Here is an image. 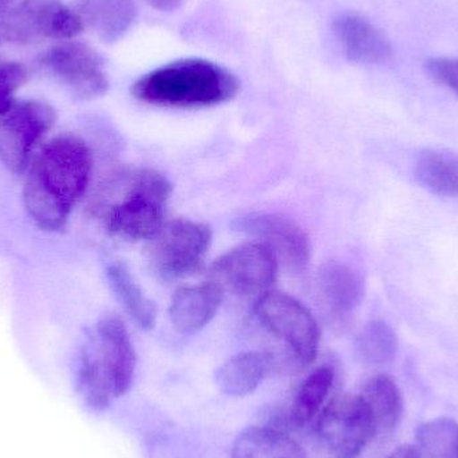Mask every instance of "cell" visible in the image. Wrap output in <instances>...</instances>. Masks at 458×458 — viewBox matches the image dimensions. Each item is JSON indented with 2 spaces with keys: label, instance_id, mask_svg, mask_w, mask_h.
<instances>
[{
  "label": "cell",
  "instance_id": "obj_25",
  "mask_svg": "<svg viewBox=\"0 0 458 458\" xmlns=\"http://www.w3.org/2000/svg\"><path fill=\"white\" fill-rule=\"evenodd\" d=\"M26 80L27 72L21 64H0V114L16 101L15 93Z\"/></svg>",
  "mask_w": 458,
  "mask_h": 458
},
{
  "label": "cell",
  "instance_id": "obj_27",
  "mask_svg": "<svg viewBox=\"0 0 458 458\" xmlns=\"http://www.w3.org/2000/svg\"><path fill=\"white\" fill-rule=\"evenodd\" d=\"M150 7L158 11H174L182 5V0H147Z\"/></svg>",
  "mask_w": 458,
  "mask_h": 458
},
{
  "label": "cell",
  "instance_id": "obj_9",
  "mask_svg": "<svg viewBox=\"0 0 458 458\" xmlns=\"http://www.w3.org/2000/svg\"><path fill=\"white\" fill-rule=\"evenodd\" d=\"M320 440L341 458L355 457L376 437L373 419L360 394H342L320 411L318 419Z\"/></svg>",
  "mask_w": 458,
  "mask_h": 458
},
{
  "label": "cell",
  "instance_id": "obj_15",
  "mask_svg": "<svg viewBox=\"0 0 458 458\" xmlns=\"http://www.w3.org/2000/svg\"><path fill=\"white\" fill-rule=\"evenodd\" d=\"M320 301L334 317H349L365 296V280L352 267L327 263L318 275Z\"/></svg>",
  "mask_w": 458,
  "mask_h": 458
},
{
  "label": "cell",
  "instance_id": "obj_13",
  "mask_svg": "<svg viewBox=\"0 0 458 458\" xmlns=\"http://www.w3.org/2000/svg\"><path fill=\"white\" fill-rule=\"evenodd\" d=\"M333 30L350 61L378 64L393 58L389 38L360 13H342L334 21Z\"/></svg>",
  "mask_w": 458,
  "mask_h": 458
},
{
  "label": "cell",
  "instance_id": "obj_26",
  "mask_svg": "<svg viewBox=\"0 0 458 458\" xmlns=\"http://www.w3.org/2000/svg\"><path fill=\"white\" fill-rule=\"evenodd\" d=\"M428 74L458 97V59L430 58L425 64Z\"/></svg>",
  "mask_w": 458,
  "mask_h": 458
},
{
  "label": "cell",
  "instance_id": "obj_20",
  "mask_svg": "<svg viewBox=\"0 0 458 458\" xmlns=\"http://www.w3.org/2000/svg\"><path fill=\"white\" fill-rule=\"evenodd\" d=\"M232 458H304V454L284 430L258 427L250 428L236 438Z\"/></svg>",
  "mask_w": 458,
  "mask_h": 458
},
{
  "label": "cell",
  "instance_id": "obj_10",
  "mask_svg": "<svg viewBox=\"0 0 458 458\" xmlns=\"http://www.w3.org/2000/svg\"><path fill=\"white\" fill-rule=\"evenodd\" d=\"M40 64L78 98H98L109 89L101 56L85 43H59L46 51Z\"/></svg>",
  "mask_w": 458,
  "mask_h": 458
},
{
  "label": "cell",
  "instance_id": "obj_3",
  "mask_svg": "<svg viewBox=\"0 0 458 458\" xmlns=\"http://www.w3.org/2000/svg\"><path fill=\"white\" fill-rule=\"evenodd\" d=\"M136 365V352L123 319L107 315L91 328L81 350L78 393L90 408L104 411L131 389Z\"/></svg>",
  "mask_w": 458,
  "mask_h": 458
},
{
  "label": "cell",
  "instance_id": "obj_8",
  "mask_svg": "<svg viewBox=\"0 0 458 458\" xmlns=\"http://www.w3.org/2000/svg\"><path fill=\"white\" fill-rule=\"evenodd\" d=\"M277 258L260 242L239 245L215 261L211 282L232 295L260 298L276 280Z\"/></svg>",
  "mask_w": 458,
  "mask_h": 458
},
{
  "label": "cell",
  "instance_id": "obj_11",
  "mask_svg": "<svg viewBox=\"0 0 458 458\" xmlns=\"http://www.w3.org/2000/svg\"><path fill=\"white\" fill-rule=\"evenodd\" d=\"M8 19L23 45L40 38L72 39L83 29L77 13L61 0H21L8 10Z\"/></svg>",
  "mask_w": 458,
  "mask_h": 458
},
{
  "label": "cell",
  "instance_id": "obj_17",
  "mask_svg": "<svg viewBox=\"0 0 458 458\" xmlns=\"http://www.w3.org/2000/svg\"><path fill=\"white\" fill-rule=\"evenodd\" d=\"M371 419H373L376 437L387 436L395 429L403 411V394L392 377L378 374L371 377L360 390Z\"/></svg>",
  "mask_w": 458,
  "mask_h": 458
},
{
  "label": "cell",
  "instance_id": "obj_30",
  "mask_svg": "<svg viewBox=\"0 0 458 458\" xmlns=\"http://www.w3.org/2000/svg\"><path fill=\"white\" fill-rule=\"evenodd\" d=\"M350 458H355V457H350Z\"/></svg>",
  "mask_w": 458,
  "mask_h": 458
},
{
  "label": "cell",
  "instance_id": "obj_14",
  "mask_svg": "<svg viewBox=\"0 0 458 458\" xmlns=\"http://www.w3.org/2000/svg\"><path fill=\"white\" fill-rule=\"evenodd\" d=\"M223 298L225 291L214 282L179 288L172 298L169 319L179 333H198L216 317Z\"/></svg>",
  "mask_w": 458,
  "mask_h": 458
},
{
  "label": "cell",
  "instance_id": "obj_24",
  "mask_svg": "<svg viewBox=\"0 0 458 458\" xmlns=\"http://www.w3.org/2000/svg\"><path fill=\"white\" fill-rule=\"evenodd\" d=\"M398 341L393 328L382 320L368 323L357 339L360 357L370 365H384L397 354Z\"/></svg>",
  "mask_w": 458,
  "mask_h": 458
},
{
  "label": "cell",
  "instance_id": "obj_12",
  "mask_svg": "<svg viewBox=\"0 0 458 458\" xmlns=\"http://www.w3.org/2000/svg\"><path fill=\"white\" fill-rule=\"evenodd\" d=\"M234 229L266 244L277 261H283L291 271L306 268L311 258V245L306 232L285 217L271 214L250 215L237 219Z\"/></svg>",
  "mask_w": 458,
  "mask_h": 458
},
{
  "label": "cell",
  "instance_id": "obj_19",
  "mask_svg": "<svg viewBox=\"0 0 458 458\" xmlns=\"http://www.w3.org/2000/svg\"><path fill=\"white\" fill-rule=\"evenodd\" d=\"M269 368V355L258 352H242L232 357L217 370V386L231 397H244L255 392Z\"/></svg>",
  "mask_w": 458,
  "mask_h": 458
},
{
  "label": "cell",
  "instance_id": "obj_22",
  "mask_svg": "<svg viewBox=\"0 0 458 458\" xmlns=\"http://www.w3.org/2000/svg\"><path fill=\"white\" fill-rule=\"evenodd\" d=\"M107 276L129 317L142 330H152L156 323L155 303L145 295L131 271L123 264L114 263L107 269Z\"/></svg>",
  "mask_w": 458,
  "mask_h": 458
},
{
  "label": "cell",
  "instance_id": "obj_6",
  "mask_svg": "<svg viewBox=\"0 0 458 458\" xmlns=\"http://www.w3.org/2000/svg\"><path fill=\"white\" fill-rule=\"evenodd\" d=\"M148 248L150 268L165 280L180 279L199 271L211 247L208 225L188 219L164 225Z\"/></svg>",
  "mask_w": 458,
  "mask_h": 458
},
{
  "label": "cell",
  "instance_id": "obj_21",
  "mask_svg": "<svg viewBox=\"0 0 458 458\" xmlns=\"http://www.w3.org/2000/svg\"><path fill=\"white\" fill-rule=\"evenodd\" d=\"M417 182L440 196H458V156L441 150L420 153L414 165Z\"/></svg>",
  "mask_w": 458,
  "mask_h": 458
},
{
  "label": "cell",
  "instance_id": "obj_7",
  "mask_svg": "<svg viewBox=\"0 0 458 458\" xmlns=\"http://www.w3.org/2000/svg\"><path fill=\"white\" fill-rule=\"evenodd\" d=\"M55 110L39 101H15L0 114V161L13 174L29 169L38 145L55 125Z\"/></svg>",
  "mask_w": 458,
  "mask_h": 458
},
{
  "label": "cell",
  "instance_id": "obj_16",
  "mask_svg": "<svg viewBox=\"0 0 458 458\" xmlns=\"http://www.w3.org/2000/svg\"><path fill=\"white\" fill-rule=\"evenodd\" d=\"M74 11L83 27L90 29L104 42H117L133 26L136 0H77Z\"/></svg>",
  "mask_w": 458,
  "mask_h": 458
},
{
  "label": "cell",
  "instance_id": "obj_2",
  "mask_svg": "<svg viewBox=\"0 0 458 458\" xmlns=\"http://www.w3.org/2000/svg\"><path fill=\"white\" fill-rule=\"evenodd\" d=\"M172 185L153 169L114 174L91 204L107 232L125 240H150L164 227Z\"/></svg>",
  "mask_w": 458,
  "mask_h": 458
},
{
  "label": "cell",
  "instance_id": "obj_4",
  "mask_svg": "<svg viewBox=\"0 0 458 458\" xmlns=\"http://www.w3.org/2000/svg\"><path fill=\"white\" fill-rule=\"evenodd\" d=\"M131 93L145 104L192 109L231 101L239 93V81L214 62L180 59L140 78Z\"/></svg>",
  "mask_w": 458,
  "mask_h": 458
},
{
  "label": "cell",
  "instance_id": "obj_5",
  "mask_svg": "<svg viewBox=\"0 0 458 458\" xmlns=\"http://www.w3.org/2000/svg\"><path fill=\"white\" fill-rule=\"evenodd\" d=\"M260 325L287 350L293 365L306 368L317 358L320 331L311 312L287 293L268 291L256 301Z\"/></svg>",
  "mask_w": 458,
  "mask_h": 458
},
{
  "label": "cell",
  "instance_id": "obj_29",
  "mask_svg": "<svg viewBox=\"0 0 458 458\" xmlns=\"http://www.w3.org/2000/svg\"><path fill=\"white\" fill-rule=\"evenodd\" d=\"M13 2V0H0V13H4L5 10H8Z\"/></svg>",
  "mask_w": 458,
  "mask_h": 458
},
{
  "label": "cell",
  "instance_id": "obj_28",
  "mask_svg": "<svg viewBox=\"0 0 458 458\" xmlns=\"http://www.w3.org/2000/svg\"><path fill=\"white\" fill-rule=\"evenodd\" d=\"M389 458H422L420 452L413 446H401L397 451L393 452L392 456Z\"/></svg>",
  "mask_w": 458,
  "mask_h": 458
},
{
  "label": "cell",
  "instance_id": "obj_1",
  "mask_svg": "<svg viewBox=\"0 0 458 458\" xmlns=\"http://www.w3.org/2000/svg\"><path fill=\"white\" fill-rule=\"evenodd\" d=\"M93 172V155L81 137L62 134L43 145L27 169L23 203L34 225L56 232L66 225L83 198Z\"/></svg>",
  "mask_w": 458,
  "mask_h": 458
},
{
  "label": "cell",
  "instance_id": "obj_18",
  "mask_svg": "<svg viewBox=\"0 0 458 458\" xmlns=\"http://www.w3.org/2000/svg\"><path fill=\"white\" fill-rule=\"evenodd\" d=\"M335 381V373L330 366H320L312 371L299 387L284 416L285 427L299 428L309 425L322 411Z\"/></svg>",
  "mask_w": 458,
  "mask_h": 458
},
{
  "label": "cell",
  "instance_id": "obj_23",
  "mask_svg": "<svg viewBox=\"0 0 458 458\" xmlns=\"http://www.w3.org/2000/svg\"><path fill=\"white\" fill-rule=\"evenodd\" d=\"M417 441L422 458H458V422L448 417L425 422Z\"/></svg>",
  "mask_w": 458,
  "mask_h": 458
}]
</instances>
